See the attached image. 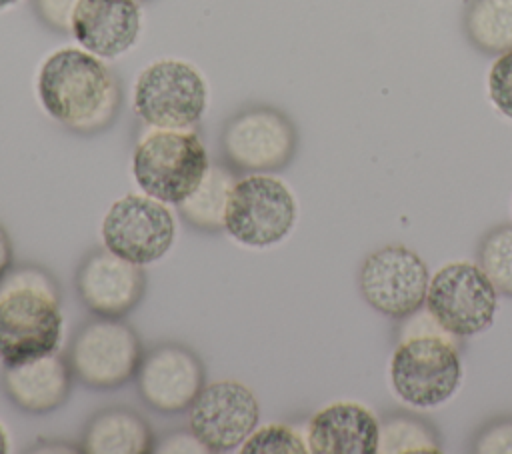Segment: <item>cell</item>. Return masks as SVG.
<instances>
[{
  "label": "cell",
  "instance_id": "1",
  "mask_svg": "<svg viewBox=\"0 0 512 454\" xmlns=\"http://www.w3.org/2000/svg\"><path fill=\"white\" fill-rule=\"evenodd\" d=\"M36 90L46 114L76 134L106 130L122 104L118 76L80 48L52 52L40 66Z\"/></svg>",
  "mask_w": 512,
  "mask_h": 454
},
{
  "label": "cell",
  "instance_id": "2",
  "mask_svg": "<svg viewBox=\"0 0 512 454\" xmlns=\"http://www.w3.org/2000/svg\"><path fill=\"white\" fill-rule=\"evenodd\" d=\"M60 290L42 266L22 264L0 280V362L18 366L54 354L62 342Z\"/></svg>",
  "mask_w": 512,
  "mask_h": 454
},
{
  "label": "cell",
  "instance_id": "3",
  "mask_svg": "<svg viewBox=\"0 0 512 454\" xmlns=\"http://www.w3.org/2000/svg\"><path fill=\"white\" fill-rule=\"evenodd\" d=\"M210 168L202 138L190 128H152L132 154V174L144 194L180 204Z\"/></svg>",
  "mask_w": 512,
  "mask_h": 454
},
{
  "label": "cell",
  "instance_id": "4",
  "mask_svg": "<svg viewBox=\"0 0 512 454\" xmlns=\"http://www.w3.org/2000/svg\"><path fill=\"white\" fill-rule=\"evenodd\" d=\"M460 352L446 332H422L404 338L390 360L394 392L414 408L446 402L460 386Z\"/></svg>",
  "mask_w": 512,
  "mask_h": 454
},
{
  "label": "cell",
  "instance_id": "5",
  "mask_svg": "<svg viewBox=\"0 0 512 454\" xmlns=\"http://www.w3.org/2000/svg\"><path fill=\"white\" fill-rule=\"evenodd\" d=\"M142 356L136 330L122 318L104 316L84 322L66 350L74 378L94 390L120 388L136 378Z\"/></svg>",
  "mask_w": 512,
  "mask_h": 454
},
{
  "label": "cell",
  "instance_id": "6",
  "mask_svg": "<svg viewBox=\"0 0 512 454\" xmlns=\"http://www.w3.org/2000/svg\"><path fill=\"white\" fill-rule=\"evenodd\" d=\"M208 102L204 76L178 58L148 64L134 84V112L150 128H190Z\"/></svg>",
  "mask_w": 512,
  "mask_h": 454
},
{
  "label": "cell",
  "instance_id": "7",
  "mask_svg": "<svg viewBox=\"0 0 512 454\" xmlns=\"http://www.w3.org/2000/svg\"><path fill=\"white\" fill-rule=\"evenodd\" d=\"M296 214V200L282 180L250 174L236 180L230 192L224 230L242 246L266 248L290 234Z\"/></svg>",
  "mask_w": 512,
  "mask_h": 454
},
{
  "label": "cell",
  "instance_id": "8",
  "mask_svg": "<svg viewBox=\"0 0 512 454\" xmlns=\"http://www.w3.org/2000/svg\"><path fill=\"white\" fill-rule=\"evenodd\" d=\"M298 132L292 120L272 106H250L224 124L220 148L234 172H276L296 154Z\"/></svg>",
  "mask_w": 512,
  "mask_h": 454
},
{
  "label": "cell",
  "instance_id": "9",
  "mask_svg": "<svg viewBox=\"0 0 512 454\" xmlns=\"http://www.w3.org/2000/svg\"><path fill=\"white\" fill-rule=\"evenodd\" d=\"M424 304L444 332L466 338L492 324L498 290L478 264L450 262L432 276Z\"/></svg>",
  "mask_w": 512,
  "mask_h": 454
},
{
  "label": "cell",
  "instance_id": "10",
  "mask_svg": "<svg viewBox=\"0 0 512 454\" xmlns=\"http://www.w3.org/2000/svg\"><path fill=\"white\" fill-rule=\"evenodd\" d=\"M424 260L404 244H386L370 252L358 270L362 298L380 314L402 320L416 314L428 292Z\"/></svg>",
  "mask_w": 512,
  "mask_h": 454
},
{
  "label": "cell",
  "instance_id": "11",
  "mask_svg": "<svg viewBox=\"0 0 512 454\" xmlns=\"http://www.w3.org/2000/svg\"><path fill=\"white\" fill-rule=\"evenodd\" d=\"M176 224L164 202L148 194H126L112 202L102 220L104 246L116 256L150 264L174 244Z\"/></svg>",
  "mask_w": 512,
  "mask_h": 454
},
{
  "label": "cell",
  "instance_id": "12",
  "mask_svg": "<svg viewBox=\"0 0 512 454\" xmlns=\"http://www.w3.org/2000/svg\"><path fill=\"white\" fill-rule=\"evenodd\" d=\"M188 410V428L206 452H230L242 446L260 418L254 392L236 380L204 384Z\"/></svg>",
  "mask_w": 512,
  "mask_h": 454
},
{
  "label": "cell",
  "instance_id": "13",
  "mask_svg": "<svg viewBox=\"0 0 512 454\" xmlns=\"http://www.w3.org/2000/svg\"><path fill=\"white\" fill-rule=\"evenodd\" d=\"M206 372L200 356L176 342H162L144 352L136 372V388L146 406L160 414H180L204 388Z\"/></svg>",
  "mask_w": 512,
  "mask_h": 454
},
{
  "label": "cell",
  "instance_id": "14",
  "mask_svg": "<svg viewBox=\"0 0 512 454\" xmlns=\"http://www.w3.org/2000/svg\"><path fill=\"white\" fill-rule=\"evenodd\" d=\"M74 284L88 312L104 318H122L140 304L146 274L140 264L128 262L104 246L90 250L82 258Z\"/></svg>",
  "mask_w": 512,
  "mask_h": 454
},
{
  "label": "cell",
  "instance_id": "15",
  "mask_svg": "<svg viewBox=\"0 0 512 454\" xmlns=\"http://www.w3.org/2000/svg\"><path fill=\"white\" fill-rule=\"evenodd\" d=\"M72 36L98 58L128 52L140 34V8L134 0H80L72 16Z\"/></svg>",
  "mask_w": 512,
  "mask_h": 454
},
{
  "label": "cell",
  "instance_id": "16",
  "mask_svg": "<svg viewBox=\"0 0 512 454\" xmlns=\"http://www.w3.org/2000/svg\"><path fill=\"white\" fill-rule=\"evenodd\" d=\"M378 418L362 404L334 402L308 422L306 444L314 454H376Z\"/></svg>",
  "mask_w": 512,
  "mask_h": 454
},
{
  "label": "cell",
  "instance_id": "17",
  "mask_svg": "<svg viewBox=\"0 0 512 454\" xmlns=\"http://www.w3.org/2000/svg\"><path fill=\"white\" fill-rule=\"evenodd\" d=\"M72 368L62 354H48L18 366L2 368V388L12 404L28 414L60 408L72 390Z\"/></svg>",
  "mask_w": 512,
  "mask_h": 454
},
{
  "label": "cell",
  "instance_id": "18",
  "mask_svg": "<svg viewBox=\"0 0 512 454\" xmlns=\"http://www.w3.org/2000/svg\"><path fill=\"white\" fill-rule=\"evenodd\" d=\"M156 450L150 424L126 406L98 410L82 432V452L148 454Z\"/></svg>",
  "mask_w": 512,
  "mask_h": 454
},
{
  "label": "cell",
  "instance_id": "19",
  "mask_svg": "<svg viewBox=\"0 0 512 454\" xmlns=\"http://www.w3.org/2000/svg\"><path fill=\"white\" fill-rule=\"evenodd\" d=\"M234 184L236 176L228 164H212L196 190L178 204V214L196 230L222 232Z\"/></svg>",
  "mask_w": 512,
  "mask_h": 454
},
{
  "label": "cell",
  "instance_id": "20",
  "mask_svg": "<svg viewBox=\"0 0 512 454\" xmlns=\"http://www.w3.org/2000/svg\"><path fill=\"white\" fill-rule=\"evenodd\" d=\"M462 20L480 52L500 56L512 50V0H468Z\"/></svg>",
  "mask_w": 512,
  "mask_h": 454
},
{
  "label": "cell",
  "instance_id": "21",
  "mask_svg": "<svg viewBox=\"0 0 512 454\" xmlns=\"http://www.w3.org/2000/svg\"><path fill=\"white\" fill-rule=\"evenodd\" d=\"M378 452H442V446L434 424L406 410H396L384 416V420L380 422Z\"/></svg>",
  "mask_w": 512,
  "mask_h": 454
},
{
  "label": "cell",
  "instance_id": "22",
  "mask_svg": "<svg viewBox=\"0 0 512 454\" xmlns=\"http://www.w3.org/2000/svg\"><path fill=\"white\" fill-rule=\"evenodd\" d=\"M478 266L498 294L512 298V224H500L484 234L478 246Z\"/></svg>",
  "mask_w": 512,
  "mask_h": 454
},
{
  "label": "cell",
  "instance_id": "23",
  "mask_svg": "<svg viewBox=\"0 0 512 454\" xmlns=\"http://www.w3.org/2000/svg\"><path fill=\"white\" fill-rule=\"evenodd\" d=\"M242 454H304L310 452L308 444L284 424H268L254 428V432L242 442Z\"/></svg>",
  "mask_w": 512,
  "mask_h": 454
},
{
  "label": "cell",
  "instance_id": "24",
  "mask_svg": "<svg viewBox=\"0 0 512 454\" xmlns=\"http://www.w3.org/2000/svg\"><path fill=\"white\" fill-rule=\"evenodd\" d=\"M488 96L498 112L512 120V50L494 60L488 72Z\"/></svg>",
  "mask_w": 512,
  "mask_h": 454
},
{
  "label": "cell",
  "instance_id": "25",
  "mask_svg": "<svg viewBox=\"0 0 512 454\" xmlns=\"http://www.w3.org/2000/svg\"><path fill=\"white\" fill-rule=\"evenodd\" d=\"M472 452L512 454V416H500L484 424L472 438Z\"/></svg>",
  "mask_w": 512,
  "mask_h": 454
},
{
  "label": "cell",
  "instance_id": "26",
  "mask_svg": "<svg viewBox=\"0 0 512 454\" xmlns=\"http://www.w3.org/2000/svg\"><path fill=\"white\" fill-rule=\"evenodd\" d=\"M80 0H32V8L42 24L50 30L68 34L72 28V16Z\"/></svg>",
  "mask_w": 512,
  "mask_h": 454
},
{
  "label": "cell",
  "instance_id": "27",
  "mask_svg": "<svg viewBox=\"0 0 512 454\" xmlns=\"http://www.w3.org/2000/svg\"><path fill=\"white\" fill-rule=\"evenodd\" d=\"M12 258H14L12 240L6 232V228L0 224V280L12 270Z\"/></svg>",
  "mask_w": 512,
  "mask_h": 454
},
{
  "label": "cell",
  "instance_id": "28",
  "mask_svg": "<svg viewBox=\"0 0 512 454\" xmlns=\"http://www.w3.org/2000/svg\"><path fill=\"white\" fill-rule=\"evenodd\" d=\"M8 450H10V440H8L6 432H4V426L0 424V454H6Z\"/></svg>",
  "mask_w": 512,
  "mask_h": 454
},
{
  "label": "cell",
  "instance_id": "29",
  "mask_svg": "<svg viewBox=\"0 0 512 454\" xmlns=\"http://www.w3.org/2000/svg\"><path fill=\"white\" fill-rule=\"evenodd\" d=\"M18 0H0V10L2 8H8V6H12V4H16Z\"/></svg>",
  "mask_w": 512,
  "mask_h": 454
},
{
  "label": "cell",
  "instance_id": "30",
  "mask_svg": "<svg viewBox=\"0 0 512 454\" xmlns=\"http://www.w3.org/2000/svg\"><path fill=\"white\" fill-rule=\"evenodd\" d=\"M134 2H138V4H146V2H152V0H134Z\"/></svg>",
  "mask_w": 512,
  "mask_h": 454
}]
</instances>
